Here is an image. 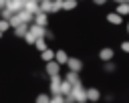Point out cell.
Returning a JSON list of instances; mask_svg holds the SVG:
<instances>
[{
	"instance_id": "obj_1",
	"label": "cell",
	"mask_w": 129,
	"mask_h": 103,
	"mask_svg": "<svg viewBox=\"0 0 129 103\" xmlns=\"http://www.w3.org/2000/svg\"><path fill=\"white\" fill-rule=\"evenodd\" d=\"M56 59H58V63H60V65H62V63H69V61H67V55H64L62 50H58V53H56Z\"/></svg>"
},
{
	"instance_id": "obj_2",
	"label": "cell",
	"mask_w": 129,
	"mask_h": 103,
	"mask_svg": "<svg viewBox=\"0 0 129 103\" xmlns=\"http://www.w3.org/2000/svg\"><path fill=\"white\" fill-rule=\"evenodd\" d=\"M107 18H109V22H115V24H119V22H121V18H119L117 14H109Z\"/></svg>"
},
{
	"instance_id": "obj_3",
	"label": "cell",
	"mask_w": 129,
	"mask_h": 103,
	"mask_svg": "<svg viewBox=\"0 0 129 103\" xmlns=\"http://www.w3.org/2000/svg\"><path fill=\"white\" fill-rule=\"evenodd\" d=\"M127 12H129V6H121L119 8V14H127Z\"/></svg>"
},
{
	"instance_id": "obj_4",
	"label": "cell",
	"mask_w": 129,
	"mask_h": 103,
	"mask_svg": "<svg viewBox=\"0 0 129 103\" xmlns=\"http://www.w3.org/2000/svg\"><path fill=\"white\" fill-rule=\"evenodd\" d=\"M123 50H129V42H125V44H123Z\"/></svg>"
}]
</instances>
